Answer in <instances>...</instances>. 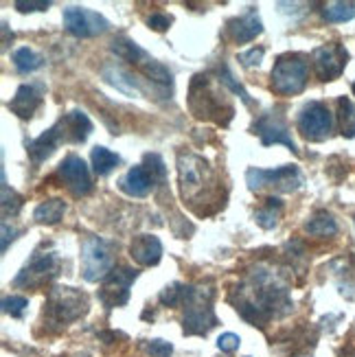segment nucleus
<instances>
[{"label":"nucleus","instance_id":"obj_5","mask_svg":"<svg viewBox=\"0 0 355 357\" xmlns=\"http://www.w3.org/2000/svg\"><path fill=\"white\" fill-rule=\"evenodd\" d=\"M270 77L276 95H299L307 86V61L301 53H285L274 61Z\"/></svg>","mask_w":355,"mask_h":357},{"label":"nucleus","instance_id":"obj_7","mask_svg":"<svg viewBox=\"0 0 355 357\" xmlns=\"http://www.w3.org/2000/svg\"><path fill=\"white\" fill-rule=\"evenodd\" d=\"M178 178L182 197L187 202H195L202 197L206 184L213 182V174L206 160L193 156V153H184V156L178 158Z\"/></svg>","mask_w":355,"mask_h":357},{"label":"nucleus","instance_id":"obj_4","mask_svg":"<svg viewBox=\"0 0 355 357\" xmlns=\"http://www.w3.org/2000/svg\"><path fill=\"white\" fill-rule=\"evenodd\" d=\"M182 305H184L182 331L187 335H206L218 324V316H215L211 307V291L189 285Z\"/></svg>","mask_w":355,"mask_h":357},{"label":"nucleus","instance_id":"obj_20","mask_svg":"<svg viewBox=\"0 0 355 357\" xmlns=\"http://www.w3.org/2000/svg\"><path fill=\"white\" fill-rule=\"evenodd\" d=\"M59 123H61V128H64L66 143H84L92 132V121L82 110L68 112L64 119H59Z\"/></svg>","mask_w":355,"mask_h":357},{"label":"nucleus","instance_id":"obj_34","mask_svg":"<svg viewBox=\"0 0 355 357\" xmlns=\"http://www.w3.org/2000/svg\"><path fill=\"white\" fill-rule=\"evenodd\" d=\"M184 294H187V285L172 283L160 291V303L165 307H178L184 303Z\"/></svg>","mask_w":355,"mask_h":357},{"label":"nucleus","instance_id":"obj_3","mask_svg":"<svg viewBox=\"0 0 355 357\" xmlns=\"http://www.w3.org/2000/svg\"><path fill=\"white\" fill-rule=\"evenodd\" d=\"M44 307L46 320L57 327H66L88 312V298L75 287H53Z\"/></svg>","mask_w":355,"mask_h":357},{"label":"nucleus","instance_id":"obj_6","mask_svg":"<svg viewBox=\"0 0 355 357\" xmlns=\"http://www.w3.org/2000/svg\"><path fill=\"white\" fill-rule=\"evenodd\" d=\"M246 182L250 191H264V189H276L281 193H292L301 189L303 174L296 165H285L279 169H248L246 172Z\"/></svg>","mask_w":355,"mask_h":357},{"label":"nucleus","instance_id":"obj_1","mask_svg":"<svg viewBox=\"0 0 355 357\" xmlns=\"http://www.w3.org/2000/svg\"><path fill=\"white\" fill-rule=\"evenodd\" d=\"M235 305L239 316L255 327H266L272 318H283L294 309L287 287L264 268L255 272L248 289H239V301Z\"/></svg>","mask_w":355,"mask_h":357},{"label":"nucleus","instance_id":"obj_23","mask_svg":"<svg viewBox=\"0 0 355 357\" xmlns=\"http://www.w3.org/2000/svg\"><path fill=\"white\" fill-rule=\"evenodd\" d=\"M112 53H116L121 59H126V61H132V64L136 66H143L147 59H151L141 46H138L134 40L130 38H116L112 42Z\"/></svg>","mask_w":355,"mask_h":357},{"label":"nucleus","instance_id":"obj_26","mask_svg":"<svg viewBox=\"0 0 355 357\" xmlns=\"http://www.w3.org/2000/svg\"><path fill=\"white\" fill-rule=\"evenodd\" d=\"M283 213V202L279 197H268L266 199V206L264 208H259L255 213V222L261 226V228H274L276 224H279V217Z\"/></svg>","mask_w":355,"mask_h":357},{"label":"nucleus","instance_id":"obj_2","mask_svg":"<svg viewBox=\"0 0 355 357\" xmlns=\"http://www.w3.org/2000/svg\"><path fill=\"white\" fill-rule=\"evenodd\" d=\"M189 107L197 119H211L215 123L228 126L233 119V105L224 99V92H218L209 82V77L195 75L189 92Z\"/></svg>","mask_w":355,"mask_h":357},{"label":"nucleus","instance_id":"obj_14","mask_svg":"<svg viewBox=\"0 0 355 357\" xmlns=\"http://www.w3.org/2000/svg\"><path fill=\"white\" fill-rule=\"evenodd\" d=\"M255 134H259L261 138V145L264 147H270V145H285L289 147L292 151H299L296 149V143H294V138H292L289 134V128H287V123L283 119V114H279L276 110L268 112V114H261L255 123Z\"/></svg>","mask_w":355,"mask_h":357},{"label":"nucleus","instance_id":"obj_9","mask_svg":"<svg viewBox=\"0 0 355 357\" xmlns=\"http://www.w3.org/2000/svg\"><path fill=\"white\" fill-rule=\"evenodd\" d=\"M59 259L53 250H36L27 266L13 278V287H42L57 276Z\"/></svg>","mask_w":355,"mask_h":357},{"label":"nucleus","instance_id":"obj_35","mask_svg":"<svg viewBox=\"0 0 355 357\" xmlns=\"http://www.w3.org/2000/svg\"><path fill=\"white\" fill-rule=\"evenodd\" d=\"M29 307V301L24 296H5L3 298V312L11 318H22Z\"/></svg>","mask_w":355,"mask_h":357},{"label":"nucleus","instance_id":"obj_25","mask_svg":"<svg viewBox=\"0 0 355 357\" xmlns=\"http://www.w3.org/2000/svg\"><path fill=\"white\" fill-rule=\"evenodd\" d=\"M64 213H66V202L59 197H51V199L42 202V204L36 208L33 217L38 224H57L61 217H64Z\"/></svg>","mask_w":355,"mask_h":357},{"label":"nucleus","instance_id":"obj_11","mask_svg":"<svg viewBox=\"0 0 355 357\" xmlns=\"http://www.w3.org/2000/svg\"><path fill=\"white\" fill-rule=\"evenodd\" d=\"M138 272L132 268H114L110 274L103 278L101 289H99V301L107 307V309H114V307H123L130 301V287L136 281Z\"/></svg>","mask_w":355,"mask_h":357},{"label":"nucleus","instance_id":"obj_19","mask_svg":"<svg viewBox=\"0 0 355 357\" xmlns=\"http://www.w3.org/2000/svg\"><path fill=\"white\" fill-rule=\"evenodd\" d=\"M40 105H42V92L38 86L31 84H22L18 92H15V97L7 103L9 110L20 119H31L38 112Z\"/></svg>","mask_w":355,"mask_h":357},{"label":"nucleus","instance_id":"obj_16","mask_svg":"<svg viewBox=\"0 0 355 357\" xmlns=\"http://www.w3.org/2000/svg\"><path fill=\"white\" fill-rule=\"evenodd\" d=\"M61 143H66V134H64V128H61V123L57 121L55 126L46 130L42 136L33 138V141L27 145V151H29L31 160H33L36 165H40V162H44L46 158H49V156H53L55 149Z\"/></svg>","mask_w":355,"mask_h":357},{"label":"nucleus","instance_id":"obj_31","mask_svg":"<svg viewBox=\"0 0 355 357\" xmlns=\"http://www.w3.org/2000/svg\"><path fill=\"white\" fill-rule=\"evenodd\" d=\"M141 68V73L147 77L149 82H153V84H163V86H169L174 82V75H172V70H169L167 66H163L160 61H156V59H147L143 66H138Z\"/></svg>","mask_w":355,"mask_h":357},{"label":"nucleus","instance_id":"obj_15","mask_svg":"<svg viewBox=\"0 0 355 357\" xmlns=\"http://www.w3.org/2000/svg\"><path fill=\"white\" fill-rule=\"evenodd\" d=\"M57 176L61 178V182L66 184V189L75 197H84L92 189V180H90L88 167L80 156H75V153H70V156H66L64 160L59 162Z\"/></svg>","mask_w":355,"mask_h":357},{"label":"nucleus","instance_id":"obj_40","mask_svg":"<svg viewBox=\"0 0 355 357\" xmlns=\"http://www.w3.org/2000/svg\"><path fill=\"white\" fill-rule=\"evenodd\" d=\"M49 7H51L49 0H46V3H44V0H38V3H36V0H18V3H15V9L22 11V13H29V11H46Z\"/></svg>","mask_w":355,"mask_h":357},{"label":"nucleus","instance_id":"obj_24","mask_svg":"<svg viewBox=\"0 0 355 357\" xmlns=\"http://www.w3.org/2000/svg\"><path fill=\"white\" fill-rule=\"evenodd\" d=\"M305 230L314 237H333L338 232V224L333 215L327 211H318L316 215L310 217V222L305 224Z\"/></svg>","mask_w":355,"mask_h":357},{"label":"nucleus","instance_id":"obj_10","mask_svg":"<svg viewBox=\"0 0 355 357\" xmlns=\"http://www.w3.org/2000/svg\"><path fill=\"white\" fill-rule=\"evenodd\" d=\"M331 130H333V116L325 103L310 101L303 105V110L299 114V132L305 141L320 143L331 136Z\"/></svg>","mask_w":355,"mask_h":357},{"label":"nucleus","instance_id":"obj_33","mask_svg":"<svg viewBox=\"0 0 355 357\" xmlns=\"http://www.w3.org/2000/svg\"><path fill=\"white\" fill-rule=\"evenodd\" d=\"M22 208V197L15 193L13 189H9L7 184V178H5V172H3V215L7 217L9 213L15 215Z\"/></svg>","mask_w":355,"mask_h":357},{"label":"nucleus","instance_id":"obj_13","mask_svg":"<svg viewBox=\"0 0 355 357\" xmlns=\"http://www.w3.org/2000/svg\"><path fill=\"white\" fill-rule=\"evenodd\" d=\"M314 59V70L318 75L320 82H333L342 75L347 61H349V53L342 44H325L318 46V49L312 53Z\"/></svg>","mask_w":355,"mask_h":357},{"label":"nucleus","instance_id":"obj_32","mask_svg":"<svg viewBox=\"0 0 355 357\" xmlns=\"http://www.w3.org/2000/svg\"><path fill=\"white\" fill-rule=\"evenodd\" d=\"M218 77H220V84L228 86L230 92H233V95H237L246 105H252V99H250V95H248V90H246V88L235 79V75L230 73V68H228L226 64H222V66L218 68Z\"/></svg>","mask_w":355,"mask_h":357},{"label":"nucleus","instance_id":"obj_8","mask_svg":"<svg viewBox=\"0 0 355 357\" xmlns=\"http://www.w3.org/2000/svg\"><path fill=\"white\" fill-rule=\"evenodd\" d=\"M112 248L99 237H86L82 243V272L88 283H97L110 274L114 268Z\"/></svg>","mask_w":355,"mask_h":357},{"label":"nucleus","instance_id":"obj_17","mask_svg":"<svg viewBox=\"0 0 355 357\" xmlns=\"http://www.w3.org/2000/svg\"><path fill=\"white\" fill-rule=\"evenodd\" d=\"M226 31H228V36L233 42L246 44V42H252L257 36L264 33V24H261V18L255 11V7H250L243 15H239V18L228 20Z\"/></svg>","mask_w":355,"mask_h":357},{"label":"nucleus","instance_id":"obj_22","mask_svg":"<svg viewBox=\"0 0 355 357\" xmlns=\"http://www.w3.org/2000/svg\"><path fill=\"white\" fill-rule=\"evenodd\" d=\"M103 79L107 84H112L116 90H121L123 95H128V97H138L143 92L141 84H138L134 77L128 70H123L121 66H105L103 68Z\"/></svg>","mask_w":355,"mask_h":357},{"label":"nucleus","instance_id":"obj_28","mask_svg":"<svg viewBox=\"0 0 355 357\" xmlns=\"http://www.w3.org/2000/svg\"><path fill=\"white\" fill-rule=\"evenodd\" d=\"M90 160H92V167H95L97 176H107L121 162V158L116 156L114 151H110L107 147H101V145H97L95 149H92Z\"/></svg>","mask_w":355,"mask_h":357},{"label":"nucleus","instance_id":"obj_18","mask_svg":"<svg viewBox=\"0 0 355 357\" xmlns=\"http://www.w3.org/2000/svg\"><path fill=\"white\" fill-rule=\"evenodd\" d=\"M130 255L138 266H158L163 259V243L153 235H138L130 245Z\"/></svg>","mask_w":355,"mask_h":357},{"label":"nucleus","instance_id":"obj_41","mask_svg":"<svg viewBox=\"0 0 355 357\" xmlns=\"http://www.w3.org/2000/svg\"><path fill=\"white\" fill-rule=\"evenodd\" d=\"M169 24H172V15L167 13H151L147 18V26L153 31H167Z\"/></svg>","mask_w":355,"mask_h":357},{"label":"nucleus","instance_id":"obj_43","mask_svg":"<svg viewBox=\"0 0 355 357\" xmlns=\"http://www.w3.org/2000/svg\"><path fill=\"white\" fill-rule=\"evenodd\" d=\"M353 95H355V82H353Z\"/></svg>","mask_w":355,"mask_h":357},{"label":"nucleus","instance_id":"obj_29","mask_svg":"<svg viewBox=\"0 0 355 357\" xmlns=\"http://www.w3.org/2000/svg\"><path fill=\"white\" fill-rule=\"evenodd\" d=\"M338 123L345 138H355V105L349 97L338 99Z\"/></svg>","mask_w":355,"mask_h":357},{"label":"nucleus","instance_id":"obj_38","mask_svg":"<svg viewBox=\"0 0 355 357\" xmlns=\"http://www.w3.org/2000/svg\"><path fill=\"white\" fill-rule=\"evenodd\" d=\"M264 53H266V51L261 49V46H259V49L255 46V49H250V51L239 53L237 59L241 61V64H243L246 68H252V66H259V64H261V59H264Z\"/></svg>","mask_w":355,"mask_h":357},{"label":"nucleus","instance_id":"obj_37","mask_svg":"<svg viewBox=\"0 0 355 357\" xmlns=\"http://www.w3.org/2000/svg\"><path fill=\"white\" fill-rule=\"evenodd\" d=\"M143 349L149 357H172L174 353L172 342H165V340H149L143 344Z\"/></svg>","mask_w":355,"mask_h":357},{"label":"nucleus","instance_id":"obj_30","mask_svg":"<svg viewBox=\"0 0 355 357\" xmlns=\"http://www.w3.org/2000/svg\"><path fill=\"white\" fill-rule=\"evenodd\" d=\"M322 15H325L327 22H349L355 18V3H340V0L325 3L322 5Z\"/></svg>","mask_w":355,"mask_h":357},{"label":"nucleus","instance_id":"obj_39","mask_svg":"<svg viewBox=\"0 0 355 357\" xmlns=\"http://www.w3.org/2000/svg\"><path fill=\"white\" fill-rule=\"evenodd\" d=\"M239 344H241V340H239V335H235V333H224V335H220V340H218V349L224 351V353H235V351L239 349Z\"/></svg>","mask_w":355,"mask_h":357},{"label":"nucleus","instance_id":"obj_21","mask_svg":"<svg viewBox=\"0 0 355 357\" xmlns=\"http://www.w3.org/2000/svg\"><path fill=\"white\" fill-rule=\"evenodd\" d=\"M119 186H121V191H126L132 197H145L151 191L153 180L147 174V169L143 165H138V167H132L130 172L121 178Z\"/></svg>","mask_w":355,"mask_h":357},{"label":"nucleus","instance_id":"obj_44","mask_svg":"<svg viewBox=\"0 0 355 357\" xmlns=\"http://www.w3.org/2000/svg\"><path fill=\"white\" fill-rule=\"evenodd\" d=\"M353 357H355V353H353Z\"/></svg>","mask_w":355,"mask_h":357},{"label":"nucleus","instance_id":"obj_12","mask_svg":"<svg viewBox=\"0 0 355 357\" xmlns=\"http://www.w3.org/2000/svg\"><path fill=\"white\" fill-rule=\"evenodd\" d=\"M64 26L75 38H95L110 29L101 13L86 7H66L64 9Z\"/></svg>","mask_w":355,"mask_h":357},{"label":"nucleus","instance_id":"obj_42","mask_svg":"<svg viewBox=\"0 0 355 357\" xmlns=\"http://www.w3.org/2000/svg\"><path fill=\"white\" fill-rule=\"evenodd\" d=\"M15 235H18V230L15 228H9L7 222H3V245H0V250L7 252V248H9V241L15 239Z\"/></svg>","mask_w":355,"mask_h":357},{"label":"nucleus","instance_id":"obj_27","mask_svg":"<svg viewBox=\"0 0 355 357\" xmlns=\"http://www.w3.org/2000/svg\"><path fill=\"white\" fill-rule=\"evenodd\" d=\"M13 66L18 73L22 75H29V73H36L38 68H42L44 64V57L40 53H36L33 49H29V46H22L13 53Z\"/></svg>","mask_w":355,"mask_h":357},{"label":"nucleus","instance_id":"obj_36","mask_svg":"<svg viewBox=\"0 0 355 357\" xmlns=\"http://www.w3.org/2000/svg\"><path fill=\"white\" fill-rule=\"evenodd\" d=\"M143 167L147 169V174L151 176L153 182H156V180H165V176H167L165 162H163V158L158 156V153H147Z\"/></svg>","mask_w":355,"mask_h":357}]
</instances>
